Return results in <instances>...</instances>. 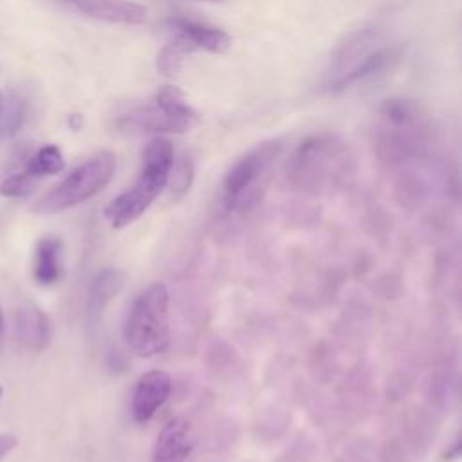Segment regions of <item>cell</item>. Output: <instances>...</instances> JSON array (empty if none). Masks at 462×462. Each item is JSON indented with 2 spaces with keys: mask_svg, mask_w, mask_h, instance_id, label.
<instances>
[{
  "mask_svg": "<svg viewBox=\"0 0 462 462\" xmlns=\"http://www.w3.org/2000/svg\"><path fill=\"white\" fill-rule=\"evenodd\" d=\"M374 146L381 161L402 162L422 153L435 139L431 114L415 99H384L374 121Z\"/></svg>",
  "mask_w": 462,
  "mask_h": 462,
  "instance_id": "6da1fadb",
  "label": "cell"
},
{
  "mask_svg": "<svg viewBox=\"0 0 462 462\" xmlns=\"http://www.w3.org/2000/svg\"><path fill=\"white\" fill-rule=\"evenodd\" d=\"M173 144L166 137H155L143 152V162L135 182L119 193L105 208V217L112 227H125L135 222L161 195L168 184L173 164Z\"/></svg>",
  "mask_w": 462,
  "mask_h": 462,
  "instance_id": "7a4b0ae2",
  "label": "cell"
},
{
  "mask_svg": "<svg viewBox=\"0 0 462 462\" xmlns=\"http://www.w3.org/2000/svg\"><path fill=\"white\" fill-rule=\"evenodd\" d=\"M170 292L162 282H153L132 301L125 323L123 337L126 346L139 357L162 354L170 343Z\"/></svg>",
  "mask_w": 462,
  "mask_h": 462,
  "instance_id": "3957f363",
  "label": "cell"
},
{
  "mask_svg": "<svg viewBox=\"0 0 462 462\" xmlns=\"http://www.w3.org/2000/svg\"><path fill=\"white\" fill-rule=\"evenodd\" d=\"M117 159L105 150L74 168L60 184L47 191L34 206L36 213L51 215L78 206L101 191L116 171Z\"/></svg>",
  "mask_w": 462,
  "mask_h": 462,
  "instance_id": "277c9868",
  "label": "cell"
},
{
  "mask_svg": "<svg viewBox=\"0 0 462 462\" xmlns=\"http://www.w3.org/2000/svg\"><path fill=\"white\" fill-rule=\"evenodd\" d=\"M352 166L348 146L330 134L307 137L292 153L291 177L303 186H316L345 175Z\"/></svg>",
  "mask_w": 462,
  "mask_h": 462,
  "instance_id": "5b68a950",
  "label": "cell"
},
{
  "mask_svg": "<svg viewBox=\"0 0 462 462\" xmlns=\"http://www.w3.org/2000/svg\"><path fill=\"white\" fill-rule=\"evenodd\" d=\"M280 152L282 141L269 139L245 152L229 166L222 180L224 204L227 209H235L238 204H242L244 195L269 170V166L276 161Z\"/></svg>",
  "mask_w": 462,
  "mask_h": 462,
  "instance_id": "8992f818",
  "label": "cell"
},
{
  "mask_svg": "<svg viewBox=\"0 0 462 462\" xmlns=\"http://www.w3.org/2000/svg\"><path fill=\"white\" fill-rule=\"evenodd\" d=\"M199 116H175L157 103L137 106L117 119V128L123 132H150V134H184L199 125Z\"/></svg>",
  "mask_w": 462,
  "mask_h": 462,
  "instance_id": "52a82bcc",
  "label": "cell"
},
{
  "mask_svg": "<svg viewBox=\"0 0 462 462\" xmlns=\"http://www.w3.org/2000/svg\"><path fill=\"white\" fill-rule=\"evenodd\" d=\"M384 45L383 29L375 25H366L348 32L336 47L330 58V74L332 79L348 72L354 65L365 60L370 52Z\"/></svg>",
  "mask_w": 462,
  "mask_h": 462,
  "instance_id": "ba28073f",
  "label": "cell"
},
{
  "mask_svg": "<svg viewBox=\"0 0 462 462\" xmlns=\"http://www.w3.org/2000/svg\"><path fill=\"white\" fill-rule=\"evenodd\" d=\"M171 393V377L162 370H152L141 375L132 397L134 420L148 422Z\"/></svg>",
  "mask_w": 462,
  "mask_h": 462,
  "instance_id": "9c48e42d",
  "label": "cell"
},
{
  "mask_svg": "<svg viewBox=\"0 0 462 462\" xmlns=\"http://www.w3.org/2000/svg\"><path fill=\"white\" fill-rule=\"evenodd\" d=\"M83 14H88L97 20L112 22V23H126L139 25L148 18V11L144 5L126 0H67Z\"/></svg>",
  "mask_w": 462,
  "mask_h": 462,
  "instance_id": "30bf717a",
  "label": "cell"
},
{
  "mask_svg": "<svg viewBox=\"0 0 462 462\" xmlns=\"http://www.w3.org/2000/svg\"><path fill=\"white\" fill-rule=\"evenodd\" d=\"M191 446L193 440L188 420L175 417L161 430L153 446L152 462H184L191 453Z\"/></svg>",
  "mask_w": 462,
  "mask_h": 462,
  "instance_id": "8fae6325",
  "label": "cell"
},
{
  "mask_svg": "<svg viewBox=\"0 0 462 462\" xmlns=\"http://www.w3.org/2000/svg\"><path fill=\"white\" fill-rule=\"evenodd\" d=\"M399 58V49L393 45H381L374 52H370L365 60H361L357 65H354L348 72L330 79L328 88L330 92L345 90L352 85L363 83L366 79H372L379 74H383L386 69L392 67V63Z\"/></svg>",
  "mask_w": 462,
  "mask_h": 462,
  "instance_id": "7c38bea8",
  "label": "cell"
},
{
  "mask_svg": "<svg viewBox=\"0 0 462 462\" xmlns=\"http://www.w3.org/2000/svg\"><path fill=\"white\" fill-rule=\"evenodd\" d=\"M51 319L49 316L34 307L25 305L16 310L14 314V334L20 343H23L27 348L42 352L51 343Z\"/></svg>",
  "mask_w": 462,
  "mask_h": 462,
  "instance_id": "4fadbf2b",
  "label": "cell"
},
{
  "mask_svg": "<svg viewBox=\"0 0 462 462\" xmlns=\"http://www.w3.org/2000/svg\"><path fill=\"white\" fill-rule=\"evenodd\" d=\"M179 34L186 36L195 49H204L213 54H224L231 49V36L215 25L179 16L173 20Z\"/></svg>",
  "mask_w": 462,
  "mask_h": 462,
  "instance_id": "5bb4252c",
  "label": "cell"
},
{
  "mask_svg": "<svg viewBox=\"0 0 462 462\" xmlns=\"http://www.w3.org/2000/svg\"><path fill=\"white\" fill-rule=\"evenodd\" d=\"M61 240L45 236L36 244L32 274L40 285H52L61 278Z\"/></svg>",
  "mask_w": 462,
  "mask_h": 462,
  "instance_id": "9a60e30c",
  "label": "cell"
},
{
  "mask_svg": "<svg viewBox=\"0 0 462 462\" xmlns=\"http://www.w3.org/2000/svg\"><path fill=\"white\" fill-rule=\"evenodd\" d=\"M123 285V274L117 269H103L90 283L88 291V312L99 314L105 305L119 292Z\"/></svg>",
  "mask_w": 462,
  "mask_h": 462,
  "instance_id": "2e32d148",
  "label": "cell"
},
{
  "mask_svg": "<svg viewBox=\"0 0 462 462\" xmlns=\"http://www.w3.org/2000/svg\"><path fill=\"white\" fill-rule=\"evenodd\" d=\"M197 51L189 40L182 34L177 32L175 40L170 42L168 45H164L161 49V52L157 54V70L164 76V78H175L179 72H180V67H182V60L186 54Z\"/></svg>",
  "mask_w": 462,
  "mask_h": 462,
  "instance_id": "e0dca14e",
  "label": "cell"
},
{
  "mask_svg": "<svg viewBox=\"0 0 462 462\" xmlns=\"http://www.w3.org/2000/svg\"><path fill=\"white\" fill-rule=\"evenodd\" d=\"M65 168V159L58 146L47 144L42 146L29 161L25 170L34 177H45V175H56Z\"/></svg>",
  "mask_w": 462,
  "mask_h": 462,
  "instance_id": "ac0fdd59",
  "label": "cell"
},
{
  "mask_svg": "<svg viewBox=\"0 0 462 462\" xmlns=\"http://www.w3.org/2000/svg\"><path fill=\"white\" fill-rule=\"evenodd\" d=\"M38 177L31 175L27 170L13 173L0 184V195L4 197H27L36 189Z\"/></svg>",
  "mask_w": 462,
  "mask_h": 462,
  "instance_id": "d6986e66",
  "label": "cell"
},
{
  "mask_svg": "<svg viewBox=\"0 0 462 462\" xmlns=\"http://www.w3.org/2000/svg\"><path fill=\"white\" fill-rule=\"evenodd\" d=\"M193 171H195V168H193V161L189 157L182 155L177 162L173 161L168 182L171 184V191L175 195H184L189 189L191 180H193Z\"/></svg>",
  "mask_w": 462,
  "mask_h": 462,
  "instance_id": "ffe728a7",
  "label": "cell"
},
{
  "mask_svg": "<svg viewBox=\"0 0 462 462\" xmlns=\"http://www.w3.org/2000/svg\"><path fill=\"white\" fill-rule=\"evenodd\" d=\"M18 444V439L11 433H0V458L7 453H11Z\"/></svg>",
  "mask_w": 462,
  "mask_h": 462,
  "instance_id": "44dd1931",
  "label": "cell"
},
{
  "mask_svg": "<svg viewBox=\"0 0 462 462\" xmlns=\"http://www.w3.org/2000/svg\"><path fill=\"white\" fill-rule=\"evenodd\" d=\"M458 455H460V440H457V442H455V446L451 448V451H448V453H446V457H444V458H446V460H453V458H457Z\"/></svg>",
  "mask_w": 462,
  "mask_h": 462,
  "instance_id": "7402d4cb",
  "label": "cell"
},
{
  "mask_svg": "<svg viewBox=\"0 0 462 462\" xmlns=\"http://www.w3.org/2000/svg\"><path fill=\"white\" fill-rule=\"evenodd\" d=\"M4 336V314H2V307H0V337Z\"/></svg>",
  "mask_w": 462,
  "mask_h": 462,
  "instance_id": "603a6c76",
  "label": "cell"
},
{
  "mask_svg": "<svg viewBox=\"0 0 462 462\" xmlns=\"http://www.w3.org/2000/svg\"><path fill=\"white\" fill-rule=\"evenodd\" d=\"M4 108V97H2V94H0V110Z\"/></svg>",
  "mask_w": 462,
  "mask_h": 462,
  "instance_id": "cb8c5ba5",
  "label": "cell"
},
{
  "mask_svg": "<svg viewBox=\"0 0 462 462\" xmlns=\"http://www.w3.org/2000/svg\"><path fill=\"white\" fill-rule=\"evenodd\" d=\"M2 395H4V388L0 386V399H2Z\"/></svg>",
  "mask_w": 462,
  "mask_h": 462,
  "instance_id": "d4e9b609",
  "label": "cell"
},
{
  "mask_svg": "<svg viewBox=\"0 0 462 462\" xmlns=\"http://www.w3.org/2000/svg\"><path fill=\"white\" fill-rule=\"evenodd\" d=\"M209 2H218V0H209Z\"/></svg>",
  "mask_w": 462,
  "mask_h": 462,
  "instance_id": "484cf974",
  "label": "cell"
}]
</instances>
